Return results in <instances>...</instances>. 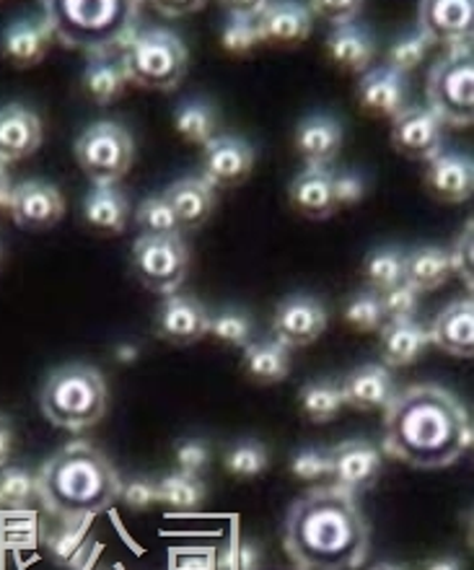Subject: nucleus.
<instances>
[{
	"label": "nucleus",
	"instance_id": "nucleus-1",
	"mask_svg": "<svg viewBox=\"0 0 474 570\" xmlns=\"http://www.w3.org/2000/svg\"><path fill=\"white\" fill-rule=\"evenodd\" d=\"M384 451L415 470H444L472 446L467 410L452 392L417 384L386 405Z\"/></svg>",
	"mask_w": 474,
	"mask_h": 570
},
{
	"label": "nucleus",
	"instance_id": "nucleus-2",
	"mask_svg": "<svg viewBox=\"0 0 474 570\" xmlns=\"http://www.w3.org/2000/svg\"><path fill=\"white\" fill-rule=\"evenodd\" d=\"M283 544L302 570H355L368 558V519L347 490L314 488L288 509Z\"/></svg>",
	"mask_w": 474,
	"mask_h": 570
},
{
	"label": "nucleus",
	"instance_id": "nucleus-3",
	"mask_svg": "<svg viewBox=\"0 0 474 570\" xmlns=\"http://www.w3.org/2000/svg\"><path fill=\"white\" fill-rule=\"evenodd\" d=\"M112 462L89 441H70L37 474V498L58 519H93L120 501Z\"/></svg>",
	"mask_w": 474,
	"mask_h": 570
},
{
	"label": "nucleus",
	"instance_id": "nucleus-4",
	"mask_svg": "<svg viewBox=\"0 0 474 570\" xmlns=\"http://www.w3.org/2000/svg\"><path fill=\"white\" fill-rule=\"evenodd\" d=\"M140 3L130 0H47L45 21L52 37L66 47L86 50L93 58L115 60L140 37Z\"/></svg>",
	"mask_w": 474,
	"mask_h": 570
},
{
	"label": "nucleus",
	"instance_id": "nucleus-5",
	"mask_svg": "<svg viewBox=\"0 0 474 570\" xmlns=\"http://www.w3.org/2000/svg\"><path fill=\"white\" fill-rule=\"evenodd\" d=\"M39 407L52 425L62 431H89L105 417L107 410V384L105 376L86 363H66L52 371L42 392Z\"/></svg>",
	"mask_w": 474,
	"mask_h": 570
},
{
	"label": "nucleus",
	"instance_id": "nucleus-6",
	"mask_svg": "<svg viewBox=\"0 0 474 570\" xmlns=\"http://www.w3.org/2000/svg\"><path fill=\"white\" fill-rule=\"evenodd\" d=\"M128 83L148 91H174L187 76V47L169 29H148L120 58Z\"/></svg>",
	"mask_w": 474,
	"mask_h": 570
},
{
	"label": "nucleus",
	"instance_id": "nucleus-7",
	"mask_svg": "<svg viewBox=\"0 0 474 570\" xmlns=\"http://www.w3.org/2000/svg\"><path fill=\"white\" fill-rule=\"evenodd\" d=\"M428 109L441 125L467 128L474 122V55L472 47L454 45L428 76Z\"/></svg>",
	"mask_w": 474,
	"mask_h": 570
},
{
	"label": "nucleus",
	"instance_id": "nucleus-8",
	"mask_svg": "<svg viewBox=\"0 0 474 570\" xmlns=\"http://www.w3.org/2000/svg\"><path fill=\"white\" fill-rule=\"evenodd\" d=\"M76 158L93 187H115L136 158V142L117 122H97L76 142Z\"/></svg>",
	"mask_w": 474,
	"mask_h": 570
},
{
	"label": "nucleus",
	"instance_id": "nucleus-9",
	"mask_svg": "<svg viewBox=\"0 0 474 570\" xmlns=\"http://www.w3.org/2000/svg\"><path fill=\"white\" fill-rule=\"evenodd\" d=\"M189 271V252L179 236H140L132 244L130 273L158 296H174Z\"/></svg>",
	"mask_w": 474,
	"mask_h": 570
},
{
	"label": "nucleus",
	"instance_id": "nucleus-10",
	"mask_svg": "<svg viewBox=\"0 0 474 570\" xmlns=\"http://www.w3.org/2000/svg\"><path fill=\"white\" fill-rule=\"evenodd\" d=\"M8 210H11L13 224L23 232H47V228L58 226L66 216V200H62L60 189L50 181L29 179L13 187Z\"/></svg>",
	"mask_w": 474,
	"mask_h": 570
},
{
	"label": "nucleus",
	"instance_id": "nucleus-11",
	"mask_svg": "<svg viewBox=\"0 0 474 570\" xmlns=\"http://www.w3.org/2000/svg\"><path fill=\"white\" fill-rule=\"evenodd\" d=\"M251 169H255V150L244 138L216 136L205 146L200 179L213 193L244 185Z\"/></svg>",
	"mask_w": 474,
	"mask_h": 570
},
{
	"label": "nucleus",
	"instance_id": "nucleus-12",
	"mask_svg": "<svg viewBox=\"0 0 474 570\" xmlns=\"http://www.w3.org/2000/svg\"><path fill=\"white\" fill-rule=\"evenodd\" d=\"M324 330H327V308L312 296H288L275 308L273 332L280 345H312L314 340L322 337Z\"/></svg>",
	"mask_w": 474,
	"mask_h": 570
},
{
	"label": "nucleus",
	"instance_id": "nucleus-13",
	"mask_svg": "<svg viewBox=\"0 0 474 570\" xmlns=\"http://www.w3.org/2000/svg\"><path fill=\"white\" fill-rule=\"evenodd\" d=\"M392 148L413 161H433L444 146V125L431 109H405L392 120Z\"/></svg>",
	"mask_w": 474,
	"mask_h": 570
},
{
	"label": "nucleus",
	"instance_id": "nucleus-14",
	"mask_svg": "<svg viewBox=\"0 0 474 570\" xmlns=\"http://www.w3.org/2000/svg\"><path fill=\"white\" fill-rule=\"evenodd\" d=\"M382 451L368 441H345L332 449V478L350 495L366 493L382 474Z\"/></svg>",
	"mask_w": 474,
	"mask_h": 570
},
{
	"label": "nucleus",
	"instance_id": "nucleus-15",
	"mask_svg": "<svg viewBox=\"0 0 474 570\" xmlns=\"http://www.w3.org/2000/svg\"><path fill=\"white\" fill-rule=\"evenodd\" d=\"M474 27V6L470 0H428L421 3L417 31L431 45H464Z\"/></svg>",
	"mask_w": 474,
	"mask_h": 570
},
{
	"label": "nucleus",
	"instance_id": "nucleus-16",
	"mask_svg": "<svg viewBox=\"0 0 474 570\" xmlns=\"http://www.w3.org/2000/svg\"><path fill=\"white\" fill-rule=\"evenodd\" d=\"M210 316L192 296H166L156 314V335L171 345H195L208 335Z\"/></svg>",
	"mask_w": 474,
	"mask_h": 570
},
{
	"label": "nucleus",
	"instance_id": "nucleus-17",
	"mask_svg": "<svg viewBox=\"0 0 474 570\" xmlns=\"http://www.w3.org/2000/svg\"><path fill=\"white\" fill-rule=\"evenodd\" d=\"M423 187L436 203L462 205L474 193V164L470 156L438 154L428 161Z\"/></svg>",
	"mask_w": 474,
	"mask_h": 570
},
{
	"label": "nucleus",
	"instance_id": "nucleus-18",
	"mask_svg": "<svg viewBox=\"0 0 474 570\" xmlns=\"http://www.w3.org/2000/svg\"><path fill=\"white\" fill-rule=\"evenodd\" d=\"M257 27L263 45L294 50L312 35V11L304 3H267Z\"/></svg>",
	"mask_w": 474,
	"mask_h": 570
},
{
	"label": "nucleus",
	"instance_id": "nucleus-19",
	"mask_svg": "<svg viewBox=\"0 0 474 570\" xmlns=\"http://www.w3.org/2000/svg\"><path fill=\"white\" fill-rule=\"evenodd\" d=\"M407 105V81L405 76L394 73L389 68H376L361 78L358 83V107L371 117H386L397 120Z\"/></svg>",
	"mask_w": 474,
	"mask_h": 570
},
{
	"label": "nucleus",
	"instance_id": "nucleus-20",
	"mask_svg": "<svg viewBox=\"0 0 474 570\" xmlns=\"http://www.w3.org/2000/svg\"><path fill=\"white\" fill-rule=\"evenodd\" d=\"M42 146V122L21 105L0 107V166L21 161Z\"/></svg>",
	"mask_w": 474,
	"mask_h": 570
},
{
	"label": "nucleus",
	"instance_id": "nucleus-21",
	"mask_svg": "<svg viewBox=\"0 0 474 570\" xmlns=\"http://www.w3.org/2000/svg\"><path fill=\"white\" fill-rule=\"evenodd\" d=\"M52 31L45 19H21L11 23L0 39V55L13 68H34L50 50Z\"/></svg>",
	"mask_w": 474,
	"mask_h": 570
},
{
	"label": "nucleus",
	"instance_id": "nucleus-22",
	"mask_svg": "<svg viewBox=\"0 0 474 570\" xmlns=\"http://www.w3.org/2000/svg\"><path fill=\"white\" fill-rule=\"evenodd\" d=\"M431 343H436L441 351L456 358H472L474 355V304L472 298L452 301L436 320L428 332Z\"/></svg>",
	"mask_w": 474,
	"mask_h": 570
},
{
	"label": "nucleus",
	"instance_id": "nucleus-23",
	"mask_svg": "<svg viewBox=\"0 0 474 570\" xmlns=\"http://www.w3.org/2000/svg\"><path fill=\"white\" fill-rule=\"evenodd\" d=\"M290 205L298 216L309 220H327L335 216L337 203L332 195V171L319 166H306L288 189Z\"/></svg>",
	"mask_w": 474,
	"mask_h": 570
},
{
	"label": "nucleus",
	"instance_id": "nucleus-24",
	"mask_svg": "<svg viewBox=\"0 0 474 570\" xmlns=\"http://www.w3.org/2000/svg\"><path fill=\"white\" fill-rule=\"evenodd\" d=\"M339 148H343V128L329 115H312L296 128V150L302 154L306 166L329 169Z\"/></svg>",
	"mask_w": 474,
	"mask_h": 570
},
{
	"label": "nucleus",
	"instance_id": "nucleus-25",
	"mask_svg": "<svg viewBox=\"0 0 474 570\" xmlns=\"http://www.w3.org/2000/svg\"><path fill=\"white\" fill-rule=\"evenodd\" d=\"M339 390H343L345 405L361 410V413L384 410L394 397L392 374L384 366H378V363H366V366L355 368Z\"/></svg>",
	"mask_w": 474,
	"mask_h": 570
},
{
	"label": "nucleus",
	"instance_id": "nucleus-26",
	"mask_svg": "<svg viewBox=\"0 0 474 570\" xmlns=\"http://www.w3.org/2000/svg\"><path fill=\"white\" fill-rule=\"evenodd\" d=\"M179 228H200L216 208V193L200 177L174 181L164 193Z\"/></svg>",
	"mask_w": 474,
	"mask_h": 570
},
{
	"label": "nucleus",
	"instance_id": "nucleus-27",
	"mask_svg": "<svg viewBox=\"0 0 474 570\" xmlns=\"http://www.w3.org/2000/svg\"><path fill=\"white\" fill-rule=\"evenodd\" d=\"M130 205L120 189L93 187L83 200V224L99 236H120L128 228Z\"/></svg>",
	"mask_w": 474,
	"mask_h": 570
},
{
	"label": "nucleus",
	"instance_id": "nucleus-28",
	"mask_svg": "<svg viewBox=\"0 0 474 570\" xmlns=\"http://www.w3.org/2000/svg\"><path fill=\"white\" fill-rule=\"evenodd\" d=\"M428 345V332L415 320H389L382 327V358L386 366H413Z\"/></svg>",
	"mask_w": 474,
	"mask_h": 570
},
{
	"label": "nucleus",
	"instance_id": "nucleus-29",
	"mask_svg": "<svg viewBox=\"0 0 474 570\" xmlns=\"http://www.w3.org/2000/svg\"><path fill=\"white\" fill-rule=\"evenodd\" d=\"M374 39L363 27L347 23V27H337L327 37V55L332 66L345 70V73H363L374 60Z\"/></svg>",
	"mask_w": 474,
	"mask_h": 570
},
{
	"label": "nucleus",
	"instance_id": "nucleus-30",
	"mask_svg": "<svg viewBox=\"0 0 474 570\" xmlns=\"http://www.w3.org/2000/svg\"><path fill=\"white\" fill-rule=\"evenodd\" d=\"M267 3H239L234 6L231 16H228L224 31H220V45L234 58H247L263 45L259 37V16H263Z\"/></svg>",
	"mask_w": 474,
	"mask_h": 570
},
{
	"label": "nucleus",
	"instance_id": "nucleus-31",
	"mask_svg": "<svg viewBox=\"0 0 474 570\" xmlns=\"http://www.w3.org/2000/svg\"><path fill=\"white\" fill-rule=\"evenodd\" d=\"M448 275H452V259L444 249L421 247L405 257V283L417 293L441 288L446 285Z\"/></svg>",
	"mask_w": 474,
	"mask_h": 570
},
{
	"label": "nucleus",
	"instance_id": "nucleus-32",
	"mask_svg": "<svg viewBox=\"0 0 474 570\" xmlns=\"http://www.w3.org/2000/svg\"><path fill=\"white\" fill-rule=\"evenodd\" d=\"M244 371L251 382L270 386L286 382L290 374V353L286 345L275 343H251L244 353Z\"/></svg>",
	"mask_w": 474,
	"mask_h": 570
},
{
	"label": "nucleus",
	"instance_id": "nucleus-33",
	"mask_svg": "<svg viewBox=\"0 0 474 570\" xmlns=\"http://www.w3.org/2000/svg\"><path fill=\"white\" fill-rule=\"evenodd\" d=\"M83 91L89 94L93 105L109 107L122 97L128 89V78H125L122 62L120 60H105L93 58L83 70Z\"/></svg>",
	"mask_w": 474,
	"mask_h": 570
},
{
	"label": "nucleus",
	"instance_id": "nucleus-34",
	"mask_svg": "<svg viewBox=\"0 0 474 570\" xmlns=\"http://www.w3.org/2000/svg\"><path fill=\"white\" fill-rule=\"evenodd\" d=\"M86 534H89V519H60V527L45 534L47 556L62 568L81 566L86 556Z\"/></svg>",
	"mask_w": 474,
	"mask_h": 570
},
{
	"label": "nucleus",
	"instance_id": "nucleus-35",
	"mask_svg": "<svg viewBox=\"0 0 474 570\" xmlns=\"http://www.w3.org/2000/svg\"><path fill=\"white\" fill-rule=\"evenodd\" d=\"M174 128L192 146H208L216 138V109L205 101H187L174 115Z\"/></svg>",
	"mask_w": 474,
	"mask_h": 570
},
{
	"label": "nucleus",
	"instance_id": "nucleus-36",
	"mask_svg": "<svg viewBox=\"0 0 474 570\" xmlns=\"http://www.w3.org/2000/svg\"><path fill=\"white\" fill-rule=\"evenodd\" d=\"M298 402H302L304 415L309 417L312 423H329L335 421L343 410V390L332 382H312L306 384L302 392H298Z\"/></svg>",
	"mask_w": 474,
	"mask_h": 570
},
{
	"label": "nucleus",
	"instance_id": "nucleus-37",
	"mask_svg": "<svg viewBox=\"0 0 474 570\" xmlns=\"http://www.w3.org/2000/svg\"><path fill=\"white\" fill-rule=\"evenodd\" d=\"M366 281L374 291L386 293L405 283V255L399 249L386 247L371 252L366 265H363Z\"/></svg>",
	"mask_w": 474,
	"mask_h": 570
},
{
	"label": "nucleus",
	"instance_id": "nucleus-38",
	"mask_svg": "<svg viewBox=\"0 0 474 570\" xmlns=\"http://www.w3.org/2000/svg\"><path fill=\"white\" fill-rule=\"evenodd\" d=\"M156 488H158V503L169 505V509H179V511L200 509L205 503V495H208V490H205L200 478H192V474H181V472L164 478Z\"/></svg>",
	"mask_w": 474,
	"mask_h": 570
},
{
	"label": "nucleus",
	"instance_id": "nucleus-39",
	"mask_svg": "<svg viewBox=\"0 0 474 570\" xmlns=\"http://www.w3.org/2000/svg\"><path fill=\"white\" fill-rule=\"evenodd\" d=\"M267 462H270V456H267V449L259 441L234 443V446L226 451V459H224L226 472L239 480L259 478V474L267 470Z\"/></svg>",
	"mask_w": 474,
	"mask_h": 570
},
{
	"label": "nucleus",
	"instance_id": "nucleus-40",
	"mask_svg": "<svg viewBox=\"0 0 474 570\" xmlns=\"http://www.w3.org/2000/svg\"><path fill=\"white\" fill-rule=\"evenodd\" d=\"M37 498V478L23 466L0 470V509H27Z\"/></svg>",
	"mask_w": 474,
	"mask_h": 570
},
{
	"label": "nucleus",
	"instance_id": "nucleus-41",
	"mask_svg": "<svg viewBox=\"0 0 474 570\" xmlns=\"http://www.w3.org/2000/svg\"><path fill=\"white\" fill-rule=\"evenodd\" d=\"M136 224L144 228V236H179L177 218H174V210L169 208L164 195L146 197L138 205Z\"/></svg>",
	"mask_w": 474,
	"mask_h": 570
},
{
	"label": "nucleus",
	"instance_id": "nucleus-42",
	"mask_svg": "<svg viewBox=\"0 0 474 570\" xmlns=\"http://www.w3.org/2000/svg\"><path fill=\"white\" fill-rule=\"evenodd\" d=\"M384 308L378 293H358L345 308V322L355 332H376L384 327Z\"/></svg>",
	"mask_w": 474,
	"mask_h": 570
},
{
	"label": "nucleus",
	"instance_id": "nucleus-43",
	"mask_svg": "<svg viewBox=\"0 0 474 570\" xmlns=\"http://www.w3.org/2000/svg\"><path fill=\"white\" fill-rule=\"evenodd\" d=\"M431 50V42L425 39L421 31L415 35L402 37L397 45L392 47L389 55H386V68L394 70V73L405 76L409 70H415L425 60V55Z\"/></svg>",
	"mask_w": 474,
	"mask_h": 570
},
{
	"label": "nucleus",
	"instance_id": "nucleus-44",
	"mask_svg": "<svg viewBox=\"0 0 474 570\" xmlns=\"http://www.w3.org/2000/svg\"><path fill=\"white\" fill-rule=\"evenodd\" d=\"M208 335L218 337L220 343L247 351L251 345V320L241 312H224L213 316L208 324Z\"/></svg>",
	"mask_w": 474,
	"mask_h": 570
},
{
	"label": "nucleus",
	"instance_id": "nucleus-45",
	"mask_svg": "<svg viewBox=\"0 0 474 570\" xmlns=\"http://www.w3.org/2000/svg\"><path fill=\"white\" fill-rule=\"evenodd\" d=\"M290 474L298 482H322L332 474V451L302 449L290 459Z\"/></svg>",
	"mask_w": 474,
	"mask_h": 570
},
{
	"label": "nucleus",
	"instance_id": "nucleus-46",
	"mask_svg": "<svg viewBox=\"0 0 474 570\" xmlns=\"http://www.w3.org/2000/svg\"><path fill=\"white\" fill-rule=\"evenodd\" d=\"M417 306H421V293L409 288L407 283L382 293V308L386 320H413Z\"/></svg>",
	"mask_w": 474,
	"mask_h": 570
},
{
	"label": "nucleus",
	"instance_id": "nucleus-47",
	"mask_svg": "<svg viewBox=\"0 0 474 570\" xmlns=\"http://www.w3.org/2000/svg\"><path fill=\"white\" fill-rule=\"evenodd\" d=\"M368 193V181L358 171H332V195L337 208H353Z\"/></svg>",
	"mask_w": 474,
	"mask_h": 570
},
{
	"label": "nucleus",
	"instance_id": "nucleus-48",
	"mask_svg": "<svg viewBox=\"0 0 474 570\" xmlns=\"http://www.w3.org/2000/svg\"><path fill=\"white\" fill-rule=\"evenodd\" d=\"M177 464L181 474L197 478L210 464V446L200 439H187L177 446Z\"/></svg>",
	"mask_w": 474,
	"mask_h": 570
},
{
	"label": "nucleus",
	"instance_id": "nucleus-49",
	"mask_svg": "<svg viewBox=\"0 0 474 570\" xmlns=\"http://www.w3.org/2000/svg\"><path fill=\"white\" fill-rule=\"evenodd\" d=\"M309 11H314L319 19L335 23L337 27H347V23H353L355 16L361 13V3H355V0H316V3L306 6Z\"/></svg>",
	"mask_w": 474,
	"mask_h": 570
},
{
	"label": "nucleus",
	"instance_id": "nucleus-50",
	"mask_svg": "<svg viewBox=\"0 0 474 570\" xmlns=\"http://www.w3.org/2000/svg\"><path fill=\"white\" fill-rule=\"evenodd\" d=\"M220 566H224V570H259V566H263V550L251 542L234 540L231 548L224 552Z\"/></svg>",
	"mask_w": 474,
	"mask_h": 570
},
{
	"label": "nucleus",
	"instance_id": "nucleus-51",
	"mask_svg": "<svg viewBox=\"0 0 474 570\" xmlns=\"http://www.w3.org/2000/svg\"><path fill=\"white\" fill-rule=\"evenodd\" d=\"M474 252H472V224H467L464 234L456 239L454 252H448V259H452V273L460 275V278L472 288V278H474Z\"/></svg>",
	"mask_w": 474,
	"mask_h": 570
},
{
	"label": "nucleus",
	"instance_id": "nucleus-52",
	"mask_svg": "<svg viewBox=\"0 0 474 570\" xmlns=\"http://www.w3.org/2000/svg\"><path fill=\"white\" fill-rule=\"evenodd\" d=\"M120 501L128 505L130 511H148L154 503H158L156 482H148V480L128 482V485H122Z\"/></svg>",
	"mask_w": 474,
	"mask_h": 570
},
{
	"label": "nucleus",
	"instance_id": "nucleus-53",
	"mask_svg": "<svg viewBox=\"0 0 474 570\" xmlns=\"http://www.w3.org/2000/svg\"><path fill=\"white\" fill-rule=\"evenodd\" d=\"M13 443H16L13 423L8 421L6 415H0V466H6L8 459H11V454H13Z\"/></svg>",
	"mask_w": 474,
	"mask_h": 570
},
{
	"label": "nucleus",
	"instance_id": "nucleus-54",
	"mask_svg": "<svg viewBox=\"0 0 474 570\" xmlns=\"http://www.w3.org/2000/svg\"><path fill=\"white\" fill-rule=\"evenodd\" d=\"M11 193H13L11 177H8L6 166H0V213L8 210V203H11Z\"/></svg>",
	"mask_w": 474,
	"mask_h": 570
},
{
	"label": "nucleus",
	"instance_id": "nucleus-55",
	"mask_svg": "<svg viewBox=\"0 0 474 570\" xmlns=\"http://www.w3.org/2000/svg\"><path fill=\"white\" fill-rule=\"evenodd\" d=\"M423 570H464V568L456 558H438V560H433V563L425 566Z\"/></svg>",
	"mask_w": 474,
	"mask_h": 570
},
{
	"label": "nucleus",
	"instance_id": "nucleus-56",
	"mask_svg": "<svg viewBox=\"0 0 474 570\" xmlns=\"http://www.w3.org/2000/svg\"><path fill=\"white\" fill-rule=\"evenodd\" d=\"M371 570H407V568H402V566H394V563H378V566H374Z\"/></svg>",
	"mask_w": 474,
	"mask_h": 570
}]
</instances>
